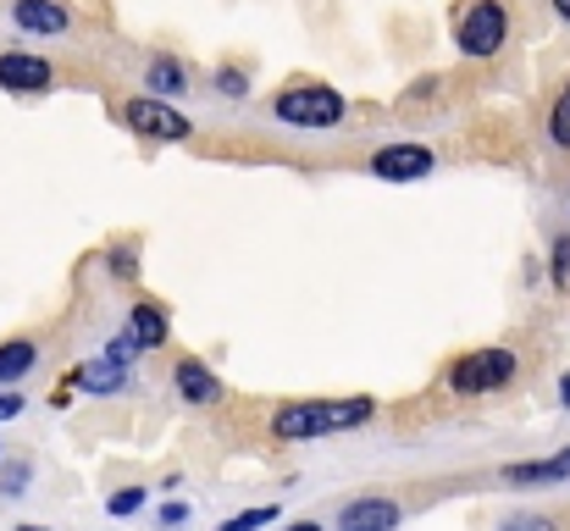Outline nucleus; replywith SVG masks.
I'll list each match as a JSON object with an SVG mask.
<instances>
[{
    "mask_svg": "<svg viewBox=\"0 0 570 531\" xmlns=\"http://www.w3.org/2000/svg\"><path fill=\"white\" fill-rule=\"evenodd\" d=\"M570 476V449L549 454V460H527V465H510L504 482H566Z\"/></svg>",
    "mask_w": 570,
    "mask_h": 531,
    "instance_id": "obj_14",
    "label": "nucleus"
},
{
    "mask_svg": "<svg viewBox=\"0 0 570 531\" xmlns=\"http://www.w3.org/2000/svg\"><path fill=\"white\" fill-rule=\"evenodd\" d=\"M145 89H150V95H161V100H173V95H184V89H189V67H184V61H173V56H156V61L145 67Z\"/></svg>",
    "mask_w": 570,
    "mask_h": 531,
    "instance_id": "obj_12",
    "label": "nucleus"
},
{
    "mask_svg": "<svg viewBox=\"0 0 570 531\" xmlns=\"http://www.w3.org/2000/svg\"><path fill=\"white\" fill-rule=\"evenodd\" d=\"M11 22L22 28V33H67L72 28V11L61 6V0H11Z\"/></svg>",
    "mask_w": 570,
    "mask_h": 531,
    "instance_id": "obj_8",
    "label": "nucleus"
},
{
    "mask_svg": "<svg viewBox=\"0 0 570 531\" xmlns=\"http://www.w3.org/2000/svg\"><path fill=\"white\" fill-rule=\"evenodd\" d=\"M272 521H277V504H255V510L222 521V531H261V527H272Z\"/></svg>",
    "mask_w": 570,
    "mask_h": 531,
    "instance_id": "obj_17",
    "label": "nucleus"
},
{
    "mask_svg": "<svg viewBox=\"0 0 570 531\" xmlns=\"http://www.w3.org/2000/svg\"><path fill=\"white\" fill-rule=\"evenodd\" d=\"M393 527H399V504L393 499H355L338 515V531H393Z\"/></svg>",
    "mask_w": 570,
    "mask_h": 531,
    "instance_id": "obj_9",
    "label": "nucleus"
},
{
    "mask_svg": "<svg viewBox=\"0 0 570 531\" xmlns=\"http://www.w3.org/2000/svg\"><path fill=\"white\" fill-rule=\"evenodd\" d=\"M106 510H111V515H134V510H145V488H122V493H111Z\"/></svg>",
    "mask_w": 570,
    "mask_h": 531,
    "instance_id": "obj_19",
    "label": "nucleus"
},
{
    "mask_svg": "<svg viewBox=\"0 0 570 531\" xmlns=\"http://www.w3.org/2000/svg\"><path fill=\"white\" fill-rule=\"evenodd\" d=\"M39 365V350L28 344V338H11V344H0V387H11L17 376H28Z\"/></svg>",
    "mask_w": 570,
    "mask_h": 531,
    "instance_id": "obj_15",
    "label": "nucleus"
},
{
    "mask_svg": "<svg viewBox=\"0 0 570 531\" xmlns=\"http://www.w3.org/2000/svg\"><path fill=\"white\" fill-rule=\"evenodd\" d=\"M122 122L134 128V134H145V139H156V145H184L194 134V122L184 111H173L161 95H139V100H128L122 106Z\"/></svg>",
    "mask_w": 570,
    "mask_h": 531,
    "instance_id": "obj_4",
    "label": "nucleus"
},
{
    "mask_svg": "<svg viewBox=\"0 0 570 531\" xmlns=\"http://www.w3.org/2000/svg\"><path fill=\"white\" fill-rule=\"evenodd\" d=\"M22 482H28V465H6V493H22Z\"/></svg>",
    "mask_w": 570,
    "mask_h": 531,
    "instance_id": "obj_24",
    "label": "nucleus"
},
{
    "mask_svg": "<svg viewBox=\"0 0 570 531\" xmlns=\"http://www.w3.org/2000/svg\"><path fill=\"white\" fill-rule=\"evenodd\" d=\"M122 365H128V360H117V354L106 350V354H95L89 365H78V376H72V382H78V387H89V393H117V387L128 382V376H122Z\"/></svg>",
    "mask_w": 570,
    "mask_h": 531,
    "instance_id": "obj_11",
    "label": "nucleus"
},
{
    "mask_svg": "<svg viewBox=\"0 0 570 531\" xmlns=\"http://www.w3.org/2000/svg\"><path fill=\"white\" fill-rule=\"evenodd\" d=\"M510 376H515V354L510 350H476L449 371V387H454V393H493V387H504Z\"/></svg>",
    "mask_w": 570,
    "mask_h": 531,
    "instance_id": "obj_5",
    "label": "nucleus"
},
{
    "mask_svg": "<svg viewBox=\"0 0 570 531\" xmlns=\"http://www.w3.org/2000/svg\"><path fill=\"white\" fill-rule=\"evenodd\" d=\"M372 415H377V399H299V404H283L272 415V437L311 443V437H327V432L366 426Z\"/></svg>",
    "mask_w": 570,
    "mask_h": 531,
    "instance_id": "obj_1",
    "label": "nucleus"
},
{
    "mask_svg": "<svg viewBox=\"0 0 570 531\" xmlns=\"http://www.w3.org/2000/svg\"><path fill=\"white\" fill-rule=\"evenodd\" d=\"M277 117L288 128H338L344 122V95L327 89V83H299V89H283L277 95Z\"/></svg>",
    "mask_w": 570,
    "mask_h": 531,
    "instance_id": "obj_3",
    "label": "nucleus"
},
{
    "mask_svg": "<svg viewBox=\"0 0 570 531\" xmlns=\"http://www.w3.org/2000/svg\"><path fill=\"white\" fill-rule=\"evenodd\" d=\"M22 531H39V527H22Z\"/></svg>",
    "mask_w": 570,
    "mask_h": 531,
    "instance_id": "obj_29",
    "label": "nucleus"
},
{
    "mask_svg": "<svg viewBox=\"0 0 570 531\" xmlns=\"http://www.w3.org/2000/svg\"><path fill=\"white\" fill-rule=\"evenodd\" d=\"M554 283H570V238L554 244Z\"/></svg>",
    "mask_w": 570,
    "mask_h": 531,
    "instance_id": "obj_21",
    "label": "nucleus"
},
{
    "mask_svg": "<svg viewBox=\"0 0 570 531\" xmlns=\"http://www.w3.org/2000/svg\"><path fill=\"white\" fill-rule=\"evenodd\" d=\"M549 139H554L560 150H570V83L560 89V100H554V111H549Z\"/></svg>",
    "mask_w": 570,
    "mask_h": 531,
    "instance_id": "obj_16",
    "label": "nucleus"
},
{
    "mask_svg": "<svg viewBox=\"0 0 570 531\" xmlns=\"http://www.w3.org/2000/svg\"><path fill=\"white\" fill-rule=\"evenodd\" d=\"M56 83V67L45 56H28V50H6L0 56V89H17V95H39Z\"/></svg>",
    "mask_w": 570,
    "mask_h": 531,
    "instance_id": "obj_7",
    "label": "nucleus"
},
{
    "mask_svg": "<svg viewBox=\"0 0 570 531\" xmlns=\"http://www.w3.org/2000/svg\"><path fill=\"white\" fill-rule=\"evenodd\" d=\"M216 95H227V100H244V95H249V78H244L238 67H216Z\"/></svg>",
    "mask_w": 570,
    "mask_h": 531,
    "instance_id": "obj_18",
    "label": "nucleus"
},
{
    "mask_svg": "<svg viewBox=\"0 0 570 531\" xmlns=\"http://www.w3.org/2000/svg\"><path fill=\"white\" fill-rule=\"evenodd\" d=\"M11 415H22V393L6 387V393H0V421H11Z\"/></svg>",
    "mask_w": 570,
    "mask_h": 531,
    "instance_id": "obj_23",
    "label": "nucleus"
},
{
    "mask_svg": "<svg viewBox=\"0 0 570 531\" xmlns=\"http://www.w3.org/2000/svg\"><path fill=\"white\" fill-rule=\"evenodd\" d=\"M128 338H134L139 350H161V344H167V311H161V305H134Z\"/></svg>",
    "mask_w": 570,
    "mask_h": 531,
    "instance_id": "obj_13",
    "label": "nucleus"
},
{
    "mask_svg": "<svg viewBox=\"0 0 570 531\" xmlns=\"http://www.w3.org/2000/svg\"><path fill=\"white\" fill-rule=\"evenodd\" d=\"M554 11H560V17H566V22H570V0H554Z\"/></svg>",
    "mask_w": 570,
    "mask_h": 531,
    "instance_id": "obj_28",
    "label": "nucleus"
},
{
    "mask_svg": "<svg viewBox=\"0 0 570 531\" xmlns=\"http://www.w3.org/2000/svg\"><path fill=\"white\" fill-rule=\"evenodd\" d=\"M504 39H510V11H504V0H471L465 17H460V28H454L460 56L488 61V56L504 50Z\"/></svg>",
    "mask_w": 570,
    "mask_h": 531,
    "instance_id": "obj_2",
    "label": "nucleus"
},
{
    "mask_svg": "<svg viewBox=\"0 0 570 531\" xmlns=\"http://www.w3.org/2000/svg\"><path fill=\"white\" fill-rule=\"evenodd\" d=\"M173 382H178V393H184L189 404H216V399H222V382H216V371H205L199 360H178Z\"/></svg>",
    "mask_w": 570,
    "mask_h": 531,
    "instance_id": "obj_10",
    "label": "nucleus"
},
{
    "mask_svg": "<svg viewBox=\"0 0 570 531\" xmlns=\"http://www.w3.org/2000/svg\"><path fill=\"white\" fill-rule=\"evenodd\" d=\"M111 272H117V277H134V272H139V266H134V249H117V255H111Z\"/></svg>",
    "mask_w": 570,
    "mask_h": 531,
    "instance_id": "obj_22",
    "label": "nucleus"
},
{
    "mask_svg": "<svg viewBox=\"0 0 570 531\" xmlns=\"http://www.w3.org/2000/svg\"><path fill=\"white\" fill-rule=\"evenodd\" d=\"M560 404H570V371L560 376Z\"/></svg>",
    "mask_w": 570,
    "mask_h": 531,
    "instance_id": "obj_26",
    "label": "nucleus"
},
{
    "mask_svg": "<svg viewBox=\"0 0 570 531\" xmlns=\"http://www.w3.org/2000/svg\"><path fill=\"white\" fill-rule=\"evenodd\" d=\"M178 521H189V504H167L161 510V527H178Z\"/></svg>",
    "mask_w": 570,
    "mask_h": 531,
    "instance_id": "obj_25",
    "label": "nucleus"
},
{
    "mask_svg": "<svg viewBox=\"0 0 570 531\" xmlns=\"http://www.w3.org/2000/svg\"><path fill=\"white\" fill-rule=\"evenodd\" d=\"M426 173H432V150L426 145H382L372 156V177H382V183H415Z\"/></svg>",
    "mask_w": 570,
    "mask_h": 531,
    "instance_id": "obj_6",
    "label": "nucleus"
},
{
    "mask_svg": "<svg viewBox=\"0 0 570 531\" xmlns=\"http://www.w3.org/2000/svg\"><path fill=\"white\" fill-rule=\"evenodd\" d=\"M499 531H560L554 521H543V515H510Z\"/></svg>",
    "mask_w": 570,
    "mask_h": 531,
    "instance_id": "obj_20",
    "label": "nucleus"
},
{
    "mask_svg": "<svg viewBox=\"0 0 570 531\" xmlns=\"http://www.w3.org/2000/svg\"><path fill=\"white\" fill-rule=\"evenodd\" d=\"M288 531H322V527H316V521H294Z\"/></svg>",
    "mask_w": 570,
    "mask_h": 531,
    "instance_id": "obj_27",
    "label": "nucleus"
}]
</instances>
